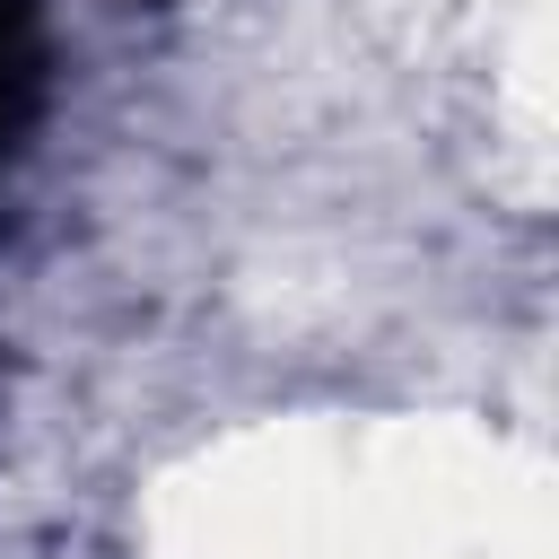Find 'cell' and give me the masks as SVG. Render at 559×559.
Instances as JSON below:
<instances>
[{"label": "cell", "mask_w": 559, "mask_h": 559, "mask_svg": "<svg viewBox=\"0 0 559 559\" xmlns=\"http://www.w3.org/2000/svg\"><path fill=\"white\" fill-rule=\"evenodd\" d=\"M44 87V9L35 0H0V140L26 122Z\"/></svg>", "instance_id": "cell-1"}]
</instances>
